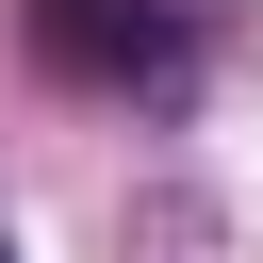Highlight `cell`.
<instances>
[{
  "label": "cell",
  "mask_w": 263,
  "mask_h": 263,
  "mask_svg": "<svg viewBox=\"0 0 263 263\" xmlns=\"http://www.w3.org/2000/svg\"><path fill=\"white\" fill-rule=\"evenodd\" d=\"M33 16V66H66V82H181V0H16Z\"/></svg>",
  "instance_id": "1"
},
{
  "label": "cell",
  "mask_w": 263,
  "mask_h": 263,
  "mask_svg": "<svg viewBox=\"0 0 263 263\" xmlns=\"http://www.w3.org/2000/svg\"><path fill=\"white\" fill-rule=\"evenodd\" d=\"M0 263H16V230H0Z\"/></svg>",
  "instance_id": "2"
}]
</instances>
